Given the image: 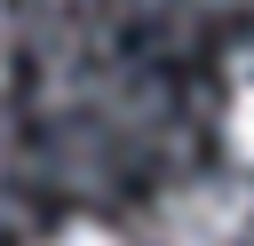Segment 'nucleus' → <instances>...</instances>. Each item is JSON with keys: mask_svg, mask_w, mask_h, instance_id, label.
I'll use <instances>...</instances> for the list:
<instances>
[{"mask_svg": "<svg viewBox=\"0 0 254 246\" xmlns=\"http://www.w3.org/2000/svg\"><path fill=\"white\" fill-rule=\"evenodd\" d=\"M0 87H8V56H0Z\"/></svg>", "mask_w": 254, "mask_h": 246, "instance_id": "obj_4", "label": "nucleus"}, {"mask_svg": "<svg viewBox=\"0 0 254 246\" xmlns=\"http://www.w3.org/2000/svg\"><path fill=\"white\" fill-rule=\"evenodd\" d=\"M222 143H230L238 167H254V79L230 95V111H222Z\"/></svg>", "mask_w": 254, "mask_h": 246, "instance_id": "obj_2", "label": "nucleus"}, {"mask_svg": "<svg viewBox=\"0 0 254 246\" xmlns=\"http://www.w3.org/2000/svg\"><path fill=\"white\" fill-rule=\"evenodd\" d=\"M48 246H119V238H111V230H103L95 214H71L64 230H48Z\"/></svg>", "mask_w": 254, "mask_h": 246, "instance_id": "obj_3", "label": "nucleus"}, {"mask_svg": "<svg viewBox=\"0 0 254 246\" xmlns=\"http://www.w3.org/2000/svg\"><path fill=\"white\" fill-rule=\"evenodd\" d=\"M151 230H159V246H238L254 230V183H238V175L183 183L159 198Z\"/></svg>", "mask_w": 254, "mask_h": 246, "instance_id": "obj_1", "label": "nucleus"}]
</instances>
